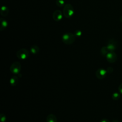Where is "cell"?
I'll return each mask as SVG.
<instances>
[{"instance_id": "cell-10", "label": "cell", "mask_w": 122, "mask_h": 122, "mask_svg": "<svg viewBox=\"0 0 122 122\" xmlns=\"http://www.w3.org/2000/svg\"><path fill=\"white\" fill-rule=\"evenodd\" d=\"M19 78L16 76H13L12 77L10 81V84L12 86H15L17 85V84L19 82Z\"/></svg>"}, {"instance_id": "cell-12", "label": "cell", "mask_w": 122, "mask_h": 122, "mask_svg": "<svg viewBox=\"0 0 122 122\" xmlns=\"http://www.w3.org/2000/svg\"><path fill=\"white\" fill-rule=\"evenodd\" d=\"M0 29L1 30H3L6 28H7L8 26V22L6 20H5L4 18H0Z\"/></svg>"}, {"instance_id": "cell-13", "label": "cell", "mask_w": 122, "mask_h": 122, "mask_svg": "<svg viewBox=\"0 0 122 122\" xmlns=\"http://www.w3.org/2000/svg\"><path fill=\"white\" fill-rule=\"evenodd\" d=\"M40 51V49L39 47L37 45H34L31 46L30 48V51L31 52V53L33 54H36L38 53Z\"/></svg>"}, {"instance_id": "cell-11", "label": "cell", "mask_w": 122, "mask_h": 122, "mask_svg": "<svg viewBox=\"0 0 122 122\" xmlns=\"http://www.w3.org/2000/svg\"><path fill=\"white\" fill-rule=\"evenodd\" d=\"M9 10L7 7L5 6H2L1 8V10H0V14L2 16H4V17L7 16L9 13Z\"/></svg>"}, {"instance_id": "cell-17", "label": "cell", "mask_w": 122, "mask_h": 122, "mask_svg": "<svg viewBox=\"0 0 122 122\" xmlns=\"http://www.w3.org/2000/svg\"><path fill=\"white\" fill-rule=\"evenodd\" d=\"M0 118L1 122H5V121L6 120V117L4 114L0 113Z\"/></svg>"}, {"instance_id": "cell-20", "label": "cell", "mask_w": 122, "mask_h": 122, "mask_svg": "<svg viewBox=\"0 0 122 122\" xmlns=\"http://www.w3.org/2000/svg\"><path fill=\"white\" fill-rule=\"evenodd\" d=\"M100 122H110V121L107 120V119H103L102 120H101V121Z\"/></svg>"}, {"instance_id": "cell-19", "label": "cell", "mask_w": 122, "mask_h": 122, "mask_svg": "<svg viewBox=\"0 0 122 122\" xmlns=\"http://www.w3.org/2000/svg\"><path fill=\"white\" fill-rule=\"evenodd\" d=\"M118 89H119V91L120 92V93H122V83H121L119 86V88H118Z\"/></svg>"}, {"instance_id": "cell-4", "label": "cell", "mask_w": 122, "mask_h": 122, "mask_svg": "<svg viewBox=\"0 0 122 122\" xmlns=\"http://www.w3.org/2000/svg\"><path fill=\"white\" fill-rule=\"evenodd\" d=\"M21 64L19 62L15 61L12 63L11 65L10 70V71L13 74H19L21 70Z\"/></svg>"}, {"instance_id": "cell-6", "label": "cell", "mask_w": 122, "mask_h": 122, "mask_svg": "<svg viewBox=\"0 0 122 122\" xmlns=\"http://www.w3.org/2000/svg\"><path fill=\"white\" fill-rule=\"evenodd\" d=\"M107 61L110 63H113L117 60V56L114 51H110L106 56Z\"/></svg>"}, {"instance_id": "cell-1", "label": "cell", "mask_w": 122, "mask_h": 122, "mask_svg": "<svg viewBox=\"0 0 122 122\" xmlns=\"http://www.w3.org/2000/svg\"><path fill=\"white\" fill-rule=\"evenodd\" d=\"M74 12V8L71 4L67 3L64 5V7L63 8L62 13L63 15L65 18L67 19L70 18L73 16Z\"/></svg>"}, {"instance_id": "cell-16", "label": "cell", "mask_w": 122, "mask_h": 122, "mask_svg": "<svg viewBox=\"0 0 122 122\" xmlns=\"http://www.w3.org/2000/svg\"><path fill=\"white\" fill-rule=\"evenodd\" d=\"M120 98V94L118 92H114L112 94V98L114 100H118Z\"/></svg>"}, {"instance_id": "cell-3", "label": "cell", "mask_w": 122, "mask_h": 122, "mask_svg": "<svg viewBox=\"0 0 122 122\" xmlns=\"http://www.w3.org/2000/svg\"><path fill=\"white\" fill-rule=\"evenodd\" d=\"M16 56L19 59L25 60L29 57V52L27 49L25 48H22L17 51L16 53Z\"/></svg>"}, {"instance_id": "cell-14", "label": "cell", "mask_w": 122, "mask_h": 122, "mask_svg": "<svg viewBox=\"0 0 122 122\" xmlns=\"http://www.w3.org/2000/svg\"><path fill=\"white\" fill-rule=\"evenodd\" d=\"M110 52V51H109V50L108 49V48H107L106 46H104L102 47V48L101 50V55L102 56H106L107 54Z\"/></svg>"}, {"instance_id": "cell-2", "label": "cell", "mask_w": 122, "mask_h": 122, "mask_svg": "<svg viewBox=\"0 0 122 122\" xmlns=\"http://www.w3.org/2000/svg\"><path fill=\"white\" fill-rule=\"evenodd\" d=\"M75 36L71 32H67L64 34L62 36V41L66 44H71L75 40Z\"/></svg>"}, {"instance_id": "cell-5", "label": "cell", "mask_w": 122, "mask_h": 122, "mask_svg": "<svg viewBox=\"0 0 122 122\" xmlns=\"http://www.w3.org/2000/svg\"><path fill=\"white\" fill-rule=\"evenodd\" d=\"M106 47L110 51H113L117 47L116 41L114 39L110 40Z\"/></svg>"}, {"instance_id": "cell-8", "label": "cell", "mask_w": 122, "mask_h": 122, "mask_svg": "<svg viewBox=\"0 0 122 122\" xmlns=\"http://www.w3.org/2000/svg\"><path fill=\"white\" fill-rule=\"evenodd\" d=\"M107 72V71L103 69H99L96 71V76L99 79H102L106 76Z\"/></svg>"}, {"instance_id": "cell-7", "label": "cell", "mask_w": 122, "mask_h": 122, "mask_svg": "<svg viewBox=\"0 0 122 122\" xmlns=\"http://www.w3.org/2000/svg\"><path fill=\"white\" fill-rule=\"evenodd\" d=\"M63 15V13H62L60 10H57L53 12L52 14V18L55 21H58L61 20Z\"/></svg>"}, {"instance_id": "cell-21", "label": "cell", "mask_w": 122, "mask_h": 122, "mask_svg": "<svg viewBox=\"0 0 122 122\" xmlns=\"http://www.w3.org/2000/svg\"><path fill=\"white\" fill-rule=\"evenodd\" d=\"M120 20L121 22H122V16H121L120 17Z\"/></svg>"}, {"instance_id": "cell-15", "label": "cell", "mask_w": 122, "mask_h": 122, "mask_svg": "<svg viewBox=\"0 0 122 122\" xmlns=\"http://www.w3.org/2000/svg\"><path fill=\"white\" fill-rule=\"evenodd\" d=\"M65 2L63 0H56V4L57 6L59 7H61L63 6H64Z\"/></svg>"}, {"instance_id": "cell-18", "label": "cell", "mask_w": 122, "mask_h": 122, "mask_svg": "<svg viewBox=\"0 0 122 122\" xmlns=\"http://www.w3.org/2000/svg\"><path fill=\"white\" fill-rule=\"evenodd\" d=\"M81 31L80 30H76L74 32V34L75 35V37H80L81 35Z\"/></svg>"}, {"instance_id": "cell-9", "label": "cell", "mask_w": 122, "mask_h": 122, "mask_svg": "<svg viewBox=\"0 0 122 122\" xmlns=\"http://www.w3.org/2000/svg\"><path fill=\"white\" fill-rule=\"evenodd\" d=\"M46 122H57V119L55 115L50 114L46 117Z\"/></svg>"}]
</instances>
